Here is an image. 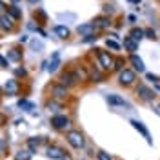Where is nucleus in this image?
<instances>
[{"label": "nucleus", "instance_id": "18", "mask_svg": "<svg viewBox=\"0 0 160 160\" xmlns=\"http://www.w3.org/2000/svg\"><path fill=\"white\" fill-rule=\"evenodd\" d=\"M8 60L9 62H20L22 60V51H18L17 48H11L8 51Z\"/></svg>", "mask_w": 160, "mask_h": 160}, {"label": "nucleus", "instance_id": "14", "mask_svg": "<svg viewBox=\"0 0 160 160\" xmlns=\"http://www.w3.org/2000/svg\"><path fill=\"white\" fill-rule=\"evenodd\" d=\"M129 62L133 64V68H135V71H138V73H144V71H146V68H144V62H142V58H140V57H137L135 53H131Z\"/></svg>", "mask_w": 160, "mask_h": 160}, {"label": "nucleus", "instance_id": "2", "mask_svg": "<svg viewBox=\"0 0 160 160\" xmlns=\"http://www.w3.org/2000/svg\"><path fill=\"white\" fill-rule=\"evenodd\" d=\"M66 140H68V144H69L71 148H75V149H82L86 146V138H84V135L80 131H68Z\"/></svg>", "mask_w": 160, "mask_h": 160}, {"label": "nucleus", "instance_id": "25", "mask_svg": "<svg viewBox=\"0 0 160 160\" xmlns=\"http://www.w3.org/2000/svg\"><path fill=\"white\" fill-rule=\"evenodd\" d=\"M18 106H20V108H24V109H28V111L35 109V106L31 104L29 100H20V102H18Z\"/></svg>", "mask_w": 160, "mask_h": 160}, {"label": "nucleus", "instance_id": "41", "mask_svg": "<svg viewBox=\"0 0 160 160\" xmlns=\"http://www.w3.org/2000/svg\"><path fill=\"white\" fill-rule=\"evenodd\" d=\"M29 4H38V0H29Z\"/></svg>", "mask_w": 160, "mask_h": 160}, {"label": "nucleus", "instance_id": "1", "mask_svg": "<svg viewBox=\"0 0 160 160\" xmlns=\"http://www.w3.org/2000/svg\"><path fill=\"white\" fill-rule=\"evenodd\" d=\"M95 57H97V60H98L100 69H104V71H111L113 69V58H111V55L108 53V51L95 49Z\"/></svg>", "mask_w": 160, "mask_h": 160}, {"label": "nucleus", "instance_id": "20", "mask_svg": "<svg viewBox=\"0 0 160 160\" xmlns=\"http://www.w3.org/2000/svg\"><path fill=\"white\" fill-rule=\"evenodd\" d=\"M124 48L129 51V53H135V51L138 49V42H135L133 38L128 37V38H124Z\"/></svg>", "mask_w": 160, "mask_h": 160}, {"label": "nucleus", "instance_id": "12", "mask_svg": "<svg viewBox=\"0 0 160 160\" xmlns=\"http://www.w3.org/2000/svg\"><path fill=\"white\" fill-rule=\"evenodd\" d=\"M48 157L53 160H60L62 157H66V151L62 148H58V146H49L48 148Z\"/></svg>", "mask_w": 160, "mask_h": 160}, {"label": "nucleus", "instance_id": "15", "mask_svg": "<svg viewBox=\"0 0 160 160\" xmlns=\"http://www.w3.org/2000/svg\"><path fill=\"white\" fill-rule=\"evenodd\" d=\"M6 13L9 15L11 18H15V20H20V18H22V11L17 8V4H11V6H8V8H6Z\"/></svg>", "mask_w": 160, "mask_h": 160}, {"label": "nucleus", "instance_id": "16", "mask_svg": "<svg viewBox=\"0 0 160 160\" xmlns=\"http://www.w3.org/2000/svg\"><path fill=\"white\" fill-rule=\"evenodd\" d=\"M58 66H60V53L55 51V53H53V58H51V62H49L48 71H49V73H55V71L58 69Z\"/></svg>", "mask_w": 160, "mask_h": 160}, {"label": "nucleus", "instance_id": "24", "mask_svg": "<svg viewBox=\"0 0 160 160\" xmlns=\"http://www.w3.org/2000/svg\"><path fill=\"white\" fill-rule=\"evenodd\" d=\"M15 160H31V153L29 151H18L15 155Z\"/></svg>", "mask_w": 160, "mask_h": 160}, {"label": "nucleus", "instance_id": "5", "mask_svg": "<svg viewBox=\"0 0 160 160\" xmlns=\"http://www.w3.org/2000/svg\"><path fill=\"white\" fill-rule=\"evenodd\" d=\"M15 22L17 20L11 18L8 13H4V11L0 13V29L2 31H13L15 29Z\"/></svg>", "mask_w": 160, "mask_h": 160}, {"label": "nucleus", "instance_id": "40", "mask_svg": "<svg viewBox=\"0 0 160 160\" xmlns=\"http://www.w3.org/2000/svg\"><path fill=\"white\" fill-rule=\"evenodd\" d=\"M129 2H133V4H140L142 0H129Z\"/></svg>", "mask_w": 160, "mask_h": 160}, {"label": "nucleus", "instance_id": "7", "mask_svg": "<svg viewBox=\"0 0 160 160\" xmlns=\"http://www.w3.org/2000/svg\"><path fill=\"white\" fill-rule=\"evenodd\" d=\"M137 95H138L142 100H146V102H151V100L157 97V93L155 91H151L148 86H144V84H140L138 88H137Z\"/></svg>", "mask_w": 160, "mask_h": 160}, {"label": "nucleus", "instance_id": "32", "mask_svg": "<svg viewBox=\"0 0 160 160\" xmlns=\"http://www.w3.org/2000/svg\"><path fill=\"white\" fill-rule=\"evenodd\" d=\"M15 75H17V77H22V78H24V77L28 75V71L24 69V68H17V69H15Z\"/></svg>", "mask_w": 160, "mask_h": 160}, {"label": "nucleus", "instance_id": "21", "mask_svg": "<svg viewBox=\"0 0 160 160\" xmlns=\"http://www.w3.org/2000/svg\"><path fill=\"white\" fill-rule=\"evenodd\" d=\"M129 38H133L135 42H140V40L144 38V29H140V28H135V29H131Z\"/></svg>", "mask_w": 160, "mask_h": 160}, {"label": "nucleus", "instance_id": "19", "mask_svg": "<svg viewBox=\"0 0 160 160\" xmlns=\"http://www.w3.org/2000/svg\"><path fill=\"white\" fill-rule=\"evenodd\" d=\"M53 31H55V35H57L58 38H68V37H69V29H68L66 26H55Z\"/></svg>", "mask_w": 160, "mask_h": 160}, {"label": "nucleus", "instance_id": "43", "mask_svg": "<svg viewBox=\"0 0 160 160\" xmlns=\"http://www.w3.org/2000/svg\"><path fill=\"white\" fill-rule=\"evenodd\" d=\"M20 0H11V4H18Z\"/></svg>", "mask_w": 160, "mask_h": 160}, {"label": "nucleus", "instance_id": "17", "mask_svg": "<svg viewBox=\"0 0 160 160\" xmlns=\"http://www.w3.org/2000/svg\"><path fill=\"white\" fill-rule=\"evenodd\" d=\"M108 102H109V104H113V106H122V108H129V104H128V102H126L124 98L117 97V95H109V97H108Z\"/></svg>", "mask_w": 160, "mask_h": 160}, {"label": "nucleus", "instance_id": "22", "mask_svg": "<svg viewBox=\"0 0 160 160\" xmlns=\"http://www.w3.org/2000/svg\"><path fill=\"white\" fill-rule=\"evenodd\" d=\"M88 80H91V82H102L104 77H102V73L98 69H91L89 75H88Z\"/></svg>", "mask_w": 160, "mask_h": 160}, {"label": "nucleus", "instance_id": "11", "mask_svg": "<svg viewBox=\"0 0 160 160\" xmlns=\"http://www.w3.org/2000/svg\"><path fill=\"white\" fill-rule=\"evenodd\" d=\"M4 89H6V93H8V95H11V97L18 95L20 86H18V82H17V78H11V80H8V82H6V86H4Z\"/></svg>", "mask_w": 160, "mask_h": 160}, {"label": "nucleus", "instance_id": "26", "mask_svg": "<svg viewBox=\"0 0 160 160\" xmlns=\"http://www.w3.org/2000/svg\"><path fill=\"white\" fill-rule=\"evenodd\" d=\"M106 46H108V48H109V49H113V51H118L120 49V44H117V42H115V40H106Z\"/></svg>", "mask_w": 160, "mask_h": 160}, {"label": "nucleus", "instance_id": "8", "mask_svg": "<svg viewBox=\"0 0 160 160\" xmlns=\"http://www.w3.org/2000/svg\"><path fill=\"white\" fill-rule=\"evenodd\" d=\"M77 82H78V80H77V77H75V73H73V71H66V73H62V75H60V84H62V86H66L68 89L73 88Z\"/></svg>", "mask_w": 160, "mask_h": 160}, {"label": "nucleus", "instance_id": "28", "mask_svg": "<svg viewBox=\"0 0 160 160\" xmlns=\"http://www.w3.org/2000/svg\"><path fill=\"white\" fill-rule=\"evenodd\" d=\"M97 158L98 160H113V157H111L109 153H106V151H98L97 153Z\"/></svg>", "mask_w": 160, "mask_h": 160}, {"label": "nucleus", "instance_id": "39", "mask_svg": "<svg viewBox=\"0 0 160 160\" xmlns=\"http://www.w3.org/2000/svg\"><path fill=\"white\" fill-rule=\"evenodd\" d=\"M155 113H157V115H160V104L157 106V108H155Z\"/></svg>", "mask_w": 160, "mask_h": 160}, {"label": "nucleus", "instance_id": "33", "mask_svg": "<svg viewBox=\"0 0 160 160\" xmlns=\"http://www.w3.org/2000/svg\"><path fill=\"white\" fill-rule=\"evenodd\" d=\"M146 78L149 80V82H158V77H157V75H153V73H148V75H146Z\"/></svg>", "mask_w": 160, "mask_h": 160}, {"label": "nucleus", "instance_id": "38", "mask_svg": "<svg viewBox=\"0 0 160 160\" xmlns=\"http://www.w3.org/2000/svg\"><path fill=\"white\" fill-rule=\"evenodd\" d=\"M6 9V4H4V2H2V0H0V13H2V11Z\"/></svg>", "mask_w": 160, "mask_h": 160}, {"label": "nucleus", "instance_id": "36", "mask_svg": "<svg viewBox=\"0 0 160 160\" xmlns=\"http://www.w3.org/2000/svg\"><path fill=\"white\" fill-rule=\"evenodd\" d=\"M4 153H6V142L0 138V155H4Z\"/></svg>", "mask_w": 160, "mask_h": 160}, {"label": "nucleus", "instance_id": "9", "mask_svg": "<svg viewBox=\"0 0 160 160\" xmlns=\"http://www.w3.org/2000/svg\"><path fill=\"white\" fill-rule=\"evenodd\" d=\"M91 24L95 26V29H108V28H111V18L109 17H97Z\"/></svg>", "mask_w": 160, "mask_h": 160}, {"label": "nucleus", "instance_id": "13", "mask_svg": "<svg viewBox=\"0 0 160 160\" xmlns=\"http://www.w3.org/2000/svg\"><path fill=\"white\" fill-rule=\"evenodd\" d=\"M77 31H78V35H82V37H88V35H95V33H97V29H95V26H93L91 22H86V24H80L78 28H77Z\"/></svg>", "mask_w": 160, "mask_h": 160}, {"label": "nucleus", "instance_id": "35", "mask_svg": "<svg viewBox=\"0 0 160 160\" xmlns=\"http://www.w3.org/2000/svg\"><path fill=\"white\" fill-rule=\"evenodd\" d=\"M95 40H97V33H95V35H88V37L84 38V42L88 44V42H95Z\"/></svg>", "mask_w": 160, "mask_h": 160}, {"label": "nucleus", "instance_id": "31", "mask_svg": "<svg viewBox=\"0 0 160 160\" xmlns=\"http://www.w3.org/2000/svg\"><path fill=\"white\" fill-rule=\"evenodd\" d=\"M48 109H49V111H58L60 109V104H57V102H48Z\"/></svg>", "mask_w": 160, "mask_h": 160}, {"label": "nucleus", "instance_id": "23", "mask_svg": "<svg viewBox=\"0 0 160 160\" xmlns=\"http://www.w3.org/2000/svg\"><path fill=\"white\" fill-rule=\"evenodd\" d=\"M28 146H29V153L33 155V153H37V149H38V140L37 138H29L28 140Z\"/></svg>", "mask_w": 160, "mask_h": 160}, {"label": "nucleus", "instance_id": "30", "mask_svg": "<svg viewBox=\"0 0 160 160\" xmlns=\"http://www.w3.org/2000/svg\"><path fill=\"white\" fill-rule=\"evenodd\" d=\"M102 9H104V13L113 15V13H115V6H113V4H104V6H102Z\"/></svg>", "mask_w": 160, "mask_h": 160}, {"label": "nucleus", "instance_id": "37", "mask_svg": "<svg viewBox=\"0 0 160 160\" xmlns=\"http://www.w3.org/2000/svg\"><path fill=\"white\" fill-rule=\"evenodd\" d=\"M33 48H35V49H42V44H37V42H33Z\"/></svg>", "mask_w": 160, "mask_h": 160}, {"label": "nucleus", "instance_id": "27", "mask_svg": "<svg viewBox=\"0 0 160 160\" xmlns=\"http://www.w3.org/2000/svg\"><path fill=\"white\" fill-rule=\"evenodd\" d=\"M113 69H115V71H120V69H124V60H122V58H117V60H113Z\"/></svg>", "mask_w": 160, "mask_h": 160}, {"label": "nucleus", "instance_id": "29", "mask_svg": "<svg viewBox=\"0 0 160 160\" xmlns=\"http://www.w3.org/2000/svg\"><path fill=\"white\" fill-rule=\"evenodd\" d=\"M144 37H148V38L155 40V38H157V33L151 29V28H148V29H144Z\"/></svg>", "mask_w": 160, "mask_h": 160}, {"label": "nucleus", "instance_id": "42", "mask_svg": "<svg viewBox=\"0 0 160 160\" xmlns=\"http://www.w3.org/2000/svg\"><path fill=\"white\" fill-rule=\"evenodd\" d=\"M60 160H71V158H69V157H62Z\"/></svg>", "mask_w": 160, "mask_h": 160}, {"label": "nucleus", "instance_id": "6", "mask_svg": "<svg viewBox=\"0 0 160 160\" xmlns=\"http://www.w3.org/2000/svg\"><path fill=\"white\" fill-rule=\"evenodd\" d=\"M51 97L55 100H64L68 98V88L66 86H62V84H55L53 88H51Z\"/></svg>", "mask_w": 160, "mask_h": 160}, {"label": "nucleus", "instance_id": "3", "mask_svg": "<svg viewBox=\"0 0 160 160\" xmlns=\"http://www.w3.org/2000/svg\"><path fill=\"white\" fill-rule=\"evenodd\" d=\"M135 80H137V73L133 69H128V68H124V69L118 71V82L120 86H124V88H129L135 84Z\"/></svg>", "mask_w": 160, "mask_h": 160}, {"label": "nucleus", "instance_id": "10", "mask_svg": "<svg viewBox=\"0 0 160 160\" xmlns=\"http://www.w3.org/2000/svg\"><path fill=\"white\" fill-rule=\"evenodd\" d=\"M131 124H133V128L138 131V133H142L144 135V138L148 140V144H153V140H151V135H149V131L146 129V126L140 122V120H131Z\"/></svg>", "mask_w": 160, "mask_h": 160}, {"label": "nucleus", "instance_id": "4", "mask_svg": "<svg viewBox=\"0 0 160 160\" xmlns=\"http://www.w3.org/2000/svg\"><path fill=\"white\" fill-rule=\"evenodd\" d=\"M51 126L57 131H66L71 126V118L66 115H55V117H51Z\"/></svg>", "mask_w": 160, "mask_h": 160}, {"label": "nucleus", "instance_id": "34", "mask_svg": "<svg viewBox=\"0 0 160 160\" xmlns=\"http://www.w3.org/2000/svg\"><path fill=\"white\" fill-rule=\"evenodd\" d=\"M9 66V60H6L2 55H0V68H8Z\"/></svg>", "mask_w": 160, "mask_h": 160}]
</instances>
